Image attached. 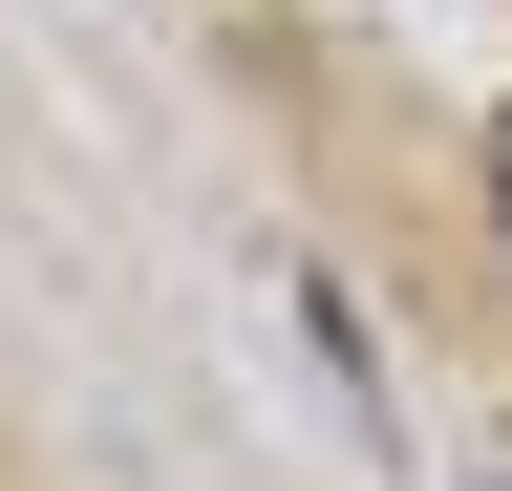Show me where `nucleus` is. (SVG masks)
Wrapping results in <instances>:
<instances>
[{"instance_id": "obj_1", "label": "nucleus", "mask_w": 512, "mask_h": 491, "mask_svg": "<svg viewBox=\"0 0 512 491\" xmlns=\"http://www.w3.org/2000/svg\"><path fill=\"white\" fill-rule=\"evenodd\" d=\"M491 214H512V129H491Z\"/></svg>"}, {"instance_id": "obj_2", "label": "nucleus", "mask_w": 512, "mask_h": 491, "mask_svg": "<svg viewBox=\"0 0 512 491\" xmlns=\"http://www.w3.org/2000/svg\"><path fill=\"white\" fill-rule=\"evenodd\" d=\"M491 491H512V470H491Z\"/></svg>"}]
</instances>
